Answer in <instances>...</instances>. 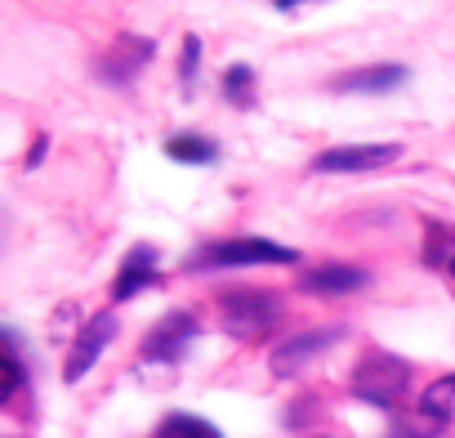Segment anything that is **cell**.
I'll list each match as a JSON object with an SVG mask.
<instances>
[{
  "label": "cell",
  "instance_id": "e0dca14e",
  "mask_svg": "<svg viewBox=\"0 0 455 438\" xmlns=\"http://www.w3.org/2000/svg\"><path fill=\"white\" fill-rule=\"evenodd\" d=\"M295 5H304V0H277V10H295Z\"/></svg>",
  "mask_w": 455,
  "mask_h": 438
},
{
  "label": "cell",
  "instance_id": "ba28073f",
  "mask_svg": "<svg viewBox=\"0 0 455 438\" xmlns=\"http://www.w3.org/2000/svg\"><path fill=\"white\" fill-rule=\"evenodd\" d=\"M402 81H406V68H397V63H379V68H362V72L344 77L339 90H353V94H388V90H397Z\"/></svg>",
  "mask_w": 455,
  "mask_h": 438
},
{
  "label": "cell",
  "instance_id": "3957f363",
  "mask_svg": "<svg viewBox=\"0 0 455 438\" xmlns=\"http://www.w3.org/2000/svg\"><path fill=\"white\" fill-rule=\"evenodd\" d=\"M402 157V143H348V148H326L317 152V170L322 174H362V170H379L393 166Z\"/></svg>",
  "mask_w": 455,
  "mask_h": 438
},
{
  "label": "cell",
  "instance_id": "277c9868",
  "mask_svg": "<svg viewBox=\"0 0 455 438\" xmlns=\"http://www.w3.org/2000/svg\"><path fill=\"white\" fill-rule=\"evenodd\" d=\"M112 336H116V318H112V313H99V318L85 322V331L76 336V345H72V353H68V367H63L68 385H76V380L99 362V353L112 345Z\"/></svg>",
  "mask_w": 455,
  "mask_h": 438
},
{
  "label": "cell",
  "instance_id": "6da1fadb",
  "mask_svg": "<svg viewBox=\"0 0 455 438\" xmlns=\"http://www.w3.org/2000/svg\"><path fill=\"white\" fill-rule=\"evenodd\" d=\"M299 256L291 247H277V242H264V238H233V242H219V247H205L196 256V269H246V264H295Z\"/></svg>",
  "mask_w": 455,
  "mask_h": 438
},
{
  "label": "cell",
  "instance_id": "7c38bea8",
  "mask_svg": "<svg viewBox=\"0 0 455 438\" xmlns=\"http://www.w3.org/2000/svg\"><path fill=\"white\" fill-rule=\"evenodd\" d=\"M165 157H174L183 166H205V161H214V143L210 139H196V134H174L165 143Z\"/></svg>",
  "mask_w": 455,
  "mask_h": 438
},
{
  "label": "cell",
  "instance_id": "8fae6325",
  "mask_svg": "<svg viewBox=\"0 0 455 438\" xmlns=\"http://www.w3.org/2000/svg\"><path fill=\"white\" fill-rule=\"evenodd\" d=\"M308 291H357L366 287V273L362 269H348V264H331V269H317L304 278Z\"/></svg>",
  "mask_w": 455,
  "mask_h": 438
},
{
  "label": "cell",
  "instance_id": "9a60e30c",
  "mask_svg": "<svg viewBox=\"0 0 455 438\" xmlns=\"http://www.w3.org/2000/svg\"><path fill=\"white\" fill-rule=\"evenodd\" d=\"M19 385H23V367H19V358H14L10 349H0V402H10Z\"/></svg>",
  "mask_w": 455,
  "mask_h": 438
},
{
  "label": "cell",
  "instance_id": "8992f818",
  "mask_svg": "<svg viewBox=\"0 0 455 438\" xmlns=\"http://www.w3.org/2000/svg\"><path fill=\"white\" fill-rule=\"evenodd\" d=\"M353 385H357V393L371 398V402H393V398L402 393V385H406V367L393 362V358H371V362L357 371Z\"/></svg>",
  "mask_w": 455,
  "mask_h": 438
},
{
  "label": "cell",
  "instance_id": "5bb4252c",
  "mask_svg": "<svg viewBox=\"0 0 455 438\" xmlns=\"http://www.w3.org/2000/svg\"><path fill=\"white\" fill-rule=\"evenodd\" d=\"M251 85H255V72L246 63L223 72V90H228V99H233V103H251Z\"/></svg>",
  "mask_w": 455,
  "mask_h": 438
},
{
  "label": "cell",
  "instance_id": "ac0fdd59",
  "mask_svg": "<svg viewBox=\"0 0 455 438\" xmlns=\"http://www.w3.org/2000/svg\"><path fill=\"white\" fill-rule=\"evenodd\" d=\"M451 273H455V260H451Z\"/></svg>",
  "mask_w": 455,
  "mask_h": 438
},
{
  "label": "cell",
  "instance_id": "7a4b0ae2",
  "mask_svg": "<svg viewBox=\"0 0 455 438\" xmlns=\"http://www.w3.org/2000/svg\"><path fill=\"white\" fill-rule=\"evenodd\" d=\"M277 313H282V304H277L268 291H237V296L223 300V327L233 331L237 340L264 336V331L277 322Z\"/></svg>",
  "mask_w": 455,
  "mask_h": 438
},
{
  "label": "cell",
  "instance_id": "2e32d148",
  "mask_svg": "<svg viewBox=\"0 0 455 438\" xmlns=\"http://www.w3.org/2000/svg\"><path fill=\"white\" fill-rule=\"evenodd\" d=\"M196 54H201V41H196V36H188V41H183V77H192V72H196Z\"/></svg>",
  "mask_w": 455,
  "mask_h": 438
},
{
  "label": "cell",
  "instance_id": "9c48e42d",
  "mask_svg": "<svg viewBox=\"0 0 455 438\" xmlns=\"http://www.w3.org/2000/svg\"><path fill=\"white\" fill-rule=\"evenodd\" d=\"M335 336H339V331H317V336H299V340L282 345V349L273 353V371H277V376H291V371H299V367H304V358L322 353V349H326Z\"/></svg>",
  "mask_w": 455,
  "mask_h": 438
},
{
  "label": "cell",
  "instance_id": "52a82bcc",
  "mask_svg": "<svg viewBox=\"0 0 455 438\" xmlns=\"http://www.w3.org/2000/svg\"><path fill=\"white\" fill-rule=\"evenodd\" d=\"M152 278H156V251H152V247H134V251L125 256L121 273H116L112 296H116V300H130V296H139Z\"/></svg>",
  "mask_w": 455,
  "mask_h": 438
},
{
  "label": "cell",
  "instance_id": "4fadbf2b",
  "mask_svg": "<svg viewBox=\"0 0 455 438\" xmlns=\"http://www.w3.org/2000/svg\"><path fill=\"white\" fill-rule=\"evenodd\" d=\"M156 438H223V434L201 416H170V420H161Z\"/></svg>",
  "mask_w": 455,
  "mask_h": 438
},
{
  "label": "cell",
  "instance_id": "30bf717a",
  "mask_svg": "<svg viewBox=\"0 0 455 438\" xmlns=\"http://www.w3.org/2000/svg\"><path fill=\"white\" fill-rule=\"evenodd\" d=\"M419 411L428 416V420H455V376H437L428 389H424V398H419Z\"/></svg>",
  "mask_w": 455,
  "mask_h": 438
},
{
  "label": "cell",
  "instance_id": "5b68a950",
  "mask_svg": "<svg viewBox=\"0 0 455 438\" xmlns=\"http://www.w3.org/2000/svg\"><path fill=\"white\" fill-rule=\"evenodd\" d=\"M192 340H196V322H192V313H170V318L156 322V331L148 336L143 353H148L152 362H174V358L188 353Z\"/></svg>",
  "mask_w": 455,
  "mask_h": 438
}]
</instances>
